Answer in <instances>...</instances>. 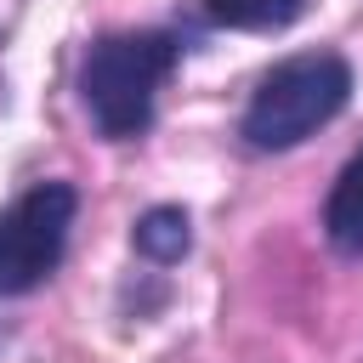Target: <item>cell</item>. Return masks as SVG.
<instances>
[{
  "label": "cell",
  "instance_id": "5",
  "mask_svg": "<svg viewBox=\"0 0 363 363\" xmlns=\"http://www.w3.org/2000/svg\"><path fill=\"white\" fill-rule=\"evenodd\" d=\"M187 244H193V233H187V216H182L176 204H159V210H147V216L136 221V250H142L147 261H159V267L182 261Z\"/></svg>",
  "mask_w": 363,
  "mask_h": 363
},
{
  "label": "cell",
  "instance_id": "1",
  "mask_svg": "<svg viewBox=\"0 0 363 363\" xmlns=\"http://www.w3.org/2000/svg\"><path fill=\"white\" fill-rule=\"evenodd\" d=\"M346 96H352L346 57L340 51H301L255 85L238 130L255 153H284V147L306 142L318 125H329L346 108Z\"/></svg>",
  "mask_w": 363,
  "mask_h": 363
},
{
  "label": "cell",
  "instance_id": "3",
  "mask_svg": "<svg viewBox=\"0 0 363 363\" xmlns=\"http://www.w3.org/2000/svg\"><path fill=\"white\" fill-rule=\"evenodd\" d=\"M74 210H79V193L68 182H40L0 210V295H28L57 272Z\"/></svg>",
  "mask_w": 363,
  "mask_h": 363
},
{
  "label": "cell",
  "instance_id": "2",
  "mask_svg": "<svg viewBox=\"0 0 363 363\" xmlns=\"http://www.w3.org/2000/svg\"><path fill=\"white\" fill-rule=\"evenodd\" d=\"M176 68V40L159 28L108 34L79 62V96L102 136H136L153 119V96Z\"/></svg>",
  "mask_w": 363,
  "mask_h": 363
},
{
  "label": "cell",
  "instance_id": "6",
  "mask_svg": "<svg viewBox=\"0 0 363 363\" xmlns=\"http://www.w3.org/2000/svg\"><path fill=\"white\" fill-rule=\"evenodd\" d=\"M306 0H204V17L221 23V28H284L301 17Z\"/></svg>",
  "mask_w": 363,
  "mask_h": 363
},
{
  "label": "cell",
  "instance_id": "4",
  "mask_svg": "<svg viewBox=\"0 0 363 363\" xmlns=\"http://www.w3.org/2000/svg\"><path fill=\"white\" fill-rule=\"evenodd\" d=\"M323 233L340 255H363V147L346 159V170L323 199Z\"/></svg>",
  "mask_w": 363,
  "mask_h": 363
}]
</instances>
